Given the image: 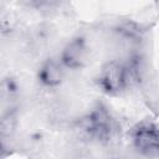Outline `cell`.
Wrapping results in <instances>:
<instances>
[{"label": "cell", "mask_w": 159, "mask_h": 159, "mask_svg": "<svg viewBox=\"0 0 159 159\" xmlns=\"http://www.w3.org/2000/svg\"><path fill=\"white\" fill-rule=\"evenodd\" d=\"M88 55L87 41L83 36L72 37L61 50L58 61L65 70H80L83 67Z\"/></svg>", "instance_id": "cell-4"}, {"label": "cell", "mask_w": 159, "mask_h": 159, "mask_svg": "<svg viewBox=\"0 0 159 159\" xmlns=\"http://www.w3.org/2000/svg\"><path fill=\"white\" fill-rule=\"evenodd\" d=\"M114 32L127 42H138L143 36V29L134 21H123L114 27Z\"/></svg>", "instance_id": "cell-6"}, {"label": "cell", "mask_w": 159, "mask_h": 159, "mask_svg": "<svg viewBox=\"0 0 159 159\" xmlns=\"http://www.w3.org/2000/svg\"><path fill=\"white\" fill-rule=\"evenodd\" d=\"M98 86L107 94H117L127 89L128 83L123 62H107L98 75Z\"/></svg>", "instance_id": "cell-3"}, {"label": "cell", "mask_w": 159, "mask_h": 159, "mask_svg": "<svg viewBox=\"0 0 159 159\" xmlns=\"http://www.w3.org/2000/svg\"><path fill=\"white\" fill-rule=\"evenodd\" d=\"M78 128L84 135L101 143L109 142L116 133L114 122L107 108L102 106H97L84 114L78 122Z\"/></svg>", "instance_id": "cell-1"}, {"label": "cell", "mask_w": 159, "mask_h": 159, "mask_svg": "<svg viewBox=\"0 0 159 159\" xmlns=\"http://www.w3.org/2000/svg\"><path fill=\"white\" fill-rule=\"evenodd\" d=\"M37 80L46 88H57L65 80V68L58 60L47 58L37 70Z\"/></svg>", "instance_id": "cell-5"}, {"label": "cell", "mask_w": 159, "mask_h": 159, "mask_svg": "<svg viewBox=\"0 0 159 159\" xmlns=\"http://www.w3.org/2000/svg\"><path fill=\"white\" fill-rule=\"evenodd\" d=\"M6 155V139L0 135V158Z\"/></svg>", "instance_id": "cell-10"}, {"label": "cell", "mask_w": 159, "mask_h": 159, "mask_svg": "<svg viewBox=\"0 0 159 159\" xmlns=\"http://www.w3.org/2000/svg\"><path fill=\"white\" fill-rule=\"evenodd\" d=\"M132 144L137 152L148 157H158L159 154V134L154 122H140L135 124L130 132Z\"/></svg>", "instance_id": "cell-2"}, {"label": "cell", "mask_w": 159, "mask_h": 159, "mask_svg": "<svg viewBox=\"0 0 159 159\" xmlns=\"http://www.w3.org/2000/svg\"><path fill=\"white\" fill-rule=\"evenodd\" d=\"M19 2L22 6L34 10H40L50 5V0H19Z\"/></svg>", "instance_id": "cell-9"}, {"label": "cell", "mask_w": 159, "mask_h": 159, "mask_svg": "<svg viewBox=\"0 0 159 159\" xmlns=\"http://www.w3.org/2000/svg\"><path fill=\"white\" fill-rule=\"evenodd\" d=\"M17 125V116L14 111H10L1 116L0 118V135L5 139L11 137L16 130Z\"/></svg>", "instance_id": "cell-8"}, {"label": "cell", "mask_w": 159, "mask_h": 159, "mask_svg": "<svg viewBox=\"0 0 159 159\" xmlns=\"http://www.w3.org/2000/svg\"><path fill=\"white\" fill-rule=\"evenodd\" d=\"M20 83L12 76H6L0 80V98L5 102H10L17 98L20 94Z\"/></svg>", "instance_id": "cell-7"}]
</instances>
